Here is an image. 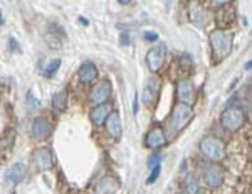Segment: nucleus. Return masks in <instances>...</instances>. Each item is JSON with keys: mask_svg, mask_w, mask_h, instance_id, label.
<instances>
[{"mask_svg": "<svg viewBox=\"0 0 252 194\" xmlns=\"http://www.w3.org/2000/svg\"><path fill=\"white\" fill-rule=\"evenodd\" d=\"M32 160H34V165L40 172H46L49 169H52V165H54V155H52L49 147L35 149L34 155H32Z\"/></svg>", "mask_w": 252, "mask_h": 194, "instance_id": "0eeeda50", "label": "nucleus"}, {"mask_svg": "<svg viewBox=\"0 0 252 194\" xmlns=\"http://www.w3.org/2000/svg\"><path fill=\"white\" fill-rule=\"evenodd\" d=\"M59 68H61V59H54V61H51L46 66V70H44V76H46V78H52V76L59 71Z\"/></svg>", "mask_w": 252, "mask_h": 194, "instance_id": "aec40b11", "label": "nucleus"}, {"mask_svg": "<svg viewBox=\"0 0 252 194\" xmlns=\"http://www.w3.org/2000/svg\"><path fill=\"white\" fill-rule=\"evenodd\" d=\"M111 112H113V107L109 102L101 103V105H94V108H93L91 113H89V118H91V122L94 123L96 127H99V125L104 123V120L108 118V115Z\"/></svg>", "mask_w": 252, "mask_h": 194, "instance_id": "dca6fc26", "label": "nucleus"}, {"mask_svg": "<svg viewBox=\"0 0 252 194\" xmlns=\"http://www.w3.org/2000/svg\"><path fill=\"white\" fill-rule=\"evenodd\" d=\"M230 2H232V0H210V5H212L214 9H220V7L229 5Z\"/></svg>", "mask_w": 252, "mask_h": 194, "instance_id": "5701e85b", "label": "nucleus"}, {"mask_svg": "<svg viewBox=\"0 0 252 194\" xmlns=\"http://www.w3.org/2000/svg\"><path fill=\"white\" fill-rule=\"evenodd\" d=\"M165 144H166V133L161 127H155L146 133L145 145L148 149H152V151H157V149L163 147Z\"/></svg>", "mask_w": 252, "mask_h": 194, "instance_id": "ddd939ff", "label": "nucleus"}, {"mask_svg": "<svg viewBox=\"0 0 252 194\" xmlns=\"http://www.w3.org/2000/svg\"><path fill=\"white\" fill-rule=\"evenodd\" d=\"M120 189V181L115 176H104L94 186V194H116Z\"/></svg>", "mask_w": 252, "mask_h": 194, "instance_id": "4468645a", "label": "nucleus"}, {"mask_svg": "<svg viewBox=\"0 0 252 194\" xmlns=\"http://www.w3.org/2000/svg\"><path fill=\"white\" fill-rule=\"evenodd\" d=\"M52 133V125L46 116H35L31 127V135L34 140H46Z\"/></svg>", "mask_w": 252, "mask_h": 194, "instance_id": "1a4fd4ad", "label": "nucleus"}, {"mask_svg": "<svg viewBox=\"0 0 252 194\" xmlns=\"http://www.w3.org/2000/svg\"><path fill=\"white\" fill-rule=\"evenodd\" d=\"M27 102H29V105L32 108H37L39 107V102L34 98V95H32V91H29V95H27Z\"/></svg>", "mask_w": 252, "mask_h": 194, "instance_id": "b1692460", "label": "nucleus"}, {"mask_svg": "<svg viewBox=\"0 0 252 194\" xmlns=\"http://www.w3.org/2000/svg\"><path fill=\"white\" fill-rule=\"evenodd\" d=\"M165 59H166V47L163 44L152 47V49L146 52V64H148V70L152 73L160 71L161 66L165 64Z\"/></svg>", "mask_w": 252, "mask_h": 194, "instance_id": "423d86ee", "label": "nucleus"}, {"mask_svg": "<svg viewBox=\"0 0 252 194\" xmlns=\"http://www.w3.org/2000/svg\"><path fill=\"white\" fill-rule=\"evenodd\" d=\"M160 172H161V165H158V167L152 169V174H150L148 179H146V184H153V183H155V181L158 179V176H160Z\"/></svg>", "mask_w": 252, "mask_h": 194, "instance_id": "4be33fe9", "label": "nucleus"}, {"mask_svg": "<svg viewBox=\"0 0 252 194\" xmlns=\"http://www.w3.org/2000/svg\"><path fill=\"white\" fill-rule=\"evenodd\" d=\"M234 31H214L209 36L210 49H212L214 63L219 64L222 63L225 58H229V54L232 52L234 46Z\"/></svg>", "mask_w": 252, "mask_h": 194, "instance_id": "f257e3e1", "label": "nucleus"}, {"mask_svg": "<svg viewBox=\"0 0 252 194\" xmlns=\"http://www.w3.org/2000/svg\"><path fill=\"white\" fill-rule=\"evenodd\" d=\"M133 113H135V115L138 113V98L136 96H135V102H133Z\"/></svg>", "mask_w": 252, "mask_h": 194, "instance_id": "bb28decb", "label": "nucleus"}, {"mask_svg": "<svg viewBox=\"0 0 252 194\" xmlns=\"http://www.w3.org/2000/svg\"><path fill=\"white\" fill-rule=\"evenodd\" d=\"M177 98L178 103L185 105H193L197 100V90H195L193 83L190 79H182L177 84Z\"/></svg>", "mask_w": 252, "mask_h": 194, "instance_id": "6e6552de", "label": "nucleus"}, {"mask_svg": "<svg viewBox=\"0 0 252 194\" xmlns=\"http://www.w3.org/2000/svg\"><path fill=\"white\" fill-rule=\"evenodd\" d=\"M246 122H247L246 112L241 107H235V105H229L220 113V125L230 133L239 132L246 125Z\"/></svg>", "mask_w": 252, "mask_h": 194, "instance_id": "7ed1b4c3", "label": "nucleus"}, {"mask_svg": "<svg viewBox=\"0 0 252 194\" xmlns=\"http://www.w3.org/2000/svg\"><path fill=\"white\" fill-rule=\"evenodd\" d=\"M198 149H200V154L205 157L209 162H222L227 155V149L225 144L222 142L217 137H204L198 144Z\"/></svg>", "mask_w": 252, "mask_h": 194, "instance_id": "f03ea898", "label": "nucleus"}, {"mask_svg": "<svg viewBox=\"0 0 252 194\" xmlns=\"http://www.w3.org/2000/svg\"><path fill=\"white\" fill-rule=\"evenodd\" d=\"M202 179L209 189H219L223 184L225 172L217 162H205L202 165Z\"/></svg>", "mask_w": 252, "mask_h": 194, "instance_id": "39448f33", "label": "nucleus"}, {"mask_svg": "<svg viewBox=\"0 0 252 194\" xmlns=\"http://www.w3.org/2000/svg\"><path fill=\"white\" fill-rule=\"evenodd\" d=\"M120 41H121V44H123V46H128V44H129V34H128V31H123V34H121Z\"/></svg>", "mask_w": 252, "mask_h": 194, "instance_id": "393cba45", "label": "nucleus"}, {"mask_svg": "<svg viewBox=\"0 0 252 194\" xmlns=\"http://www.w3.org/2000/svg\"><path fill=\"white\" fill-rule=\"evenodd\" d=\"M193 118V108L192 105H185V103H177L172 110L170 115V132L172 133H180L184 128L192 122Z\"/></svg>", "mask_w": 252, "mask_h": 194, "instance_id": "20e7f679", "label": "nucleus"}, {"mask_svg": "<svg viewBox=\"0 0 252 194\" xmlns=\"http://www.w3.org/2000/svg\"><path fill=\"white\" fill-rule=\"evenodd\" d=\"M158 93H160V81L157 78H150L146 81L143 93H141V100L146 107H153L158 102Z\"/></svg>", "mask_w": 252, "mask_h": 194, "instance_id": "9d476101", "label": "nucleus"}, {"mask_svg": "<svg viewBox=\"0 0 252 194\" xmlns=\"http://www.w3.org/2000/svg\"><path fill=\"white\" fill-rule=\"evenodd\" d=\"M78 76H79V79H81V81H83L84 84L94 83L96 79H97V68H96V64H94V63H91V61L83 63V64L79 66Z\"/></svg>", "mask_w": 252, "mask_h": 194, "instance_id": "f3484780", "label": "nucleus"}, {"mask_svg": "<svg viewBox=\"0 0 252 194\" xmlns=\"http://www.w3.org/2000/svg\"><path fill=\"white\" fill-rule=\"evenodd\" d=\"M3 24V19H2V12H0V26Z\"/></svg>", "mask_w": 252, "mask_h": 194, "instance_id": "c756f323", "label": "nucleus"}, {"mask_svg": "<svg viewBox=\"0 0 252 194\" xmlns=\"http://www.w3.org/2000/svg\"><path fill=\"white\" fill-rule=\"evenodd\" d=\"M109 96H111V83L101 81L93 88L91 95H89V100H91L93 105H101V103H106L109 100Z\"/></svg>", "mask_w": 252, "mask_h": 194, "instance_id": "f8f14e48", "label": "nucleus"}, {"mask_svg": "<svg viewBox=\"0 0 252 194\" xmlns=\"http://www.w3.org/2000/svg\"><path fill=\"white\" fill-rule=\"evenodd\" d=\"M52 108L56 113H64L67 108V91L61 90L52 96Z\"/></svg>", "mask_w": 252, "mask_h": 194, "instance_id": "a211bd4d", "label": "nucleus"}, {"mask_svg": "<svg viewBox=\"0 0 252 194\" xmlns=\"http://www.w3.org/2000/svg\"><path fill=\"white\" fill-rule=\"evenodd\" d=\"M104 127H106V132L111 139L120 140L121 135H123V123H121V116L120 113L113 110L108 115V118L104 120Z\"/></svg>", "mask_w": 252, "mask_h": 194, "instance_id": "9b49d317", "label": "nucleus"}, {"mask_svg": "<svg viewBox=\"0 0 252 194\" xmlns=\"http://www.w3.org/2000/svg\"><path fill=\"white\" fill-rule=\"evenodd\" d=\"M197 194H205V193H202V191H198V193H197Z\"/></svg>", "mask_w": 252, "mask_h": 194, "instance_id": "7c9ffc66", "label": "nucleus"}, {"mask_svg": "<svg viewBox=\"0 0 252 194\" xmlns=\"http://www.w3.org/2000/svg\"><path fill=\"white\" fill-rule=\"evenodd\" d=\"M184 188H185V193H189V194H197L200 191V184L195 179L193 174H187V177L184 181Z\"/></svg>", "mask_w": 252, "mask_h": 194, "instance_id": "6ab92c4d", "label": "nucleus"}, {"mask_svg": "<svg viewBox=\"0 0 252 194\" xmlns=\"http://www.w3.org/2000/svg\"><path fill=\"white\" fill-rule=\"evenodd\" d=\"M26 174H27V169L22 162L10 165V167L5 171V183L9 186H17L24 181Z\"/></svg>", "mask_w": 252, "mask_h": 194, "instance_id": "2eb2a0df", "label": "nucleus"}, {"mask_svg": "<svg viewBox=\"0 0 252 194\" xmlns=\"http://www.w3.org/2000/svg\"><path fill=\"white\" fill-rule=\"evenodd\" d=\"M118 2H120L121 5H128V3H131V0H118Z\"/></svg>", "mask_w": 252, "mask_h": 194, "instance_id": "cd10ccee", "label": "nucleus"}, {"mask_svg": "<svg viewBox=\"0 0 252 194\" xmlns=\"http://www.w3.org/2000/svg\"><path fill=\"white\" fill-rule=\"evenodd\" d=\"M252 66V61H249V63H246V70H249V68Z\"/></svg>", "mask_w": 252, "mask_h": 194, "instance_id": "c85d7f7f", "label": "nucleus"}, {"mask_svg": "<svg viewBox=\"0 0 252 194\" xmlns=\"http://www.w3.org/2000/svg\"><path fill=\"white\" fill-rule=\"evenodd\" d=\"M145 39L146 41H157L158 36L155 34V32H145Z\"/></svg>", "mask_w": 252, "mask_h": 194, "instance_id": "a878e982", "label": "nucleus"}, {"mask_svg": "<svg viewBox=\"0 0 252 194\" xmlns=\"http://www.w3.org/2000/svg\"><path fill=\"white\" fill-rule=\"evenodd\" d=\"M158 165H161V159H160V155H158V154H153V155L148 159V169L152 171V169L158 167Z\"/></svg>", "mask_w": 252, "mask_h": 194, "instance_id": "412c9836", "label": "nucleus"}]
</instances>
